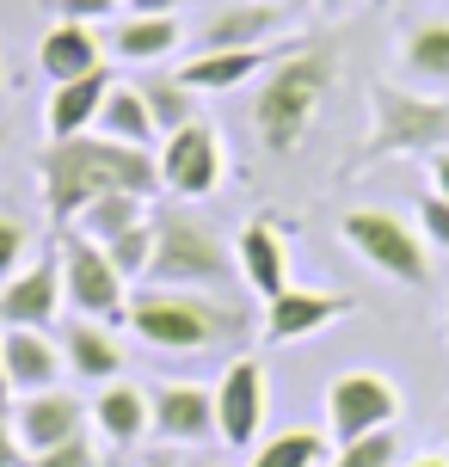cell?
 <instances>
[{"label":"cell","instance_id":"obj_17","mask_svg":"<svg viewBox=\"0 0 449 467\" xmlns=\"http://www.w3.org/2000/svg\"><path fill=\"white\" fill-rule=\"evenodd\" d=\"M0 363H6V381H13V400L19 394H44V388H62V345L49 332L31 327H0Z\"/></svg>","mask_w":449,"mask_h":467},{"label":"cell","instance_id":"obj_14","mask_svg":"<svg viewBox=\"0 0 449 467\" xmlns=\"http://www.w3.org/2000/svg\"><path fill=\"white\" fill-rule=\"evenodd\" d=\"M284 31H289L284 0H222L197 31V49H271Z\"/></svg>","mask_w":449,"mask_h":467},{"label":"cell","instance_id":"obj_32","mask_svg":"<svg viewBox=\"0 0 449 467\" xmlns=\"http://www.w3.org/2000/svg\"><path fill=\"white\" fill-rule=\"evenodd\" d=\"M99 462H105V455H99V443H87V431L68 437V443H56V449L25 455V467H99Z\"/></svg>","mask_w":449,"mask_h":467},{"label":"cell","instance_id":"obj_18","mask_svg":"<svg viewBox=\"0 0 449 467\" xmlns=\"http://www.w3.org/2000/svg\"><path fill=\"white\" fill-rule=\"evenodd\" d=\"M56 345H62V363H68V375H80L87 388H105V381H118L123 375V338L105 320H87V314H74L68 327L56 332Z\"/></svg>","mask_w":449,"mask_h":467},{"label":"cell","instance_id":"obj_36","mask_svg":"<svg viewBox=\"0 0 449 467\" xmlns=\"http://www.w3.org/2000/svg\"><path fill=\"white\" fill-rule=\"evenodd\" d=\"M0 467H25V443L13 437V424L0 419Z\"/></svg>","mask_w":449,"mask_h":467},{"label":"cell","instance_id":"obj_25","mask_svg":"<svg viewBox=\"0 0 449 467\" xmlns=\"http://www.w3.org/2000/svg\"><path fill=\"white\" fill-rule=\"evenodd\" d=\"M93 130L111 136V141H130V148H161V130H154V117H148L142 87H123V80L105 93V111H99Z\"/></svg>","mask_w":449,"mask_h":467},{"label":"cell","instance_id":"obj_37","mask_svg":"<svg viewBox=\"0 0 449 467\" xmlns=\"http://www.w3.org/2000/svg\"><path fill=\"white\" fill-rule=\"evenodd\" d=\"M185 0H123V13H148V19H166V13H179Z\"/></svg>","mask_w":449,"mask_h":467},{"label":"cell","instance_id":"obj_39","mask_svg":"<svg viewBox=\"0 0 449 467\" xmlns=\"http://www.w3.org/2000/svg\"><path fill=\"white\" fill-rule=\"evenodd\" d=\"M314 6H320V13H332V19H339V13H351L357 0H314Z\"/></svg>","mask_w":449,"mask_h":467},{"label":"cell","instance_id":"obj_44","mask_svg":"<svg viewBox=\"0 0 449 467\" xmlns=\"http://www.w3.org/2000/svg\"><path fill=\"white\" fill-rule=\"evenodd\" d=\"M0 154H6V123H0Z\"/></svg>","mask_w":449,"mask_h":467},{"label":"cell","instance_id":"obj_34","mask_svg":"<svg viewBox=\"0 0 449 467\" xmlns=\"http://www.w3.org/2000/svg\"><path fill=\"white\" fill-rule=\"evenodd\" d=\"M62 6V19H111V13H123V0H56Z\"/></svg>","mask_w":449,"mask_h":467},{"label":"cell","instance_id":"obj_10","mask_svg":"<svg viewBox=\"0 0 449 467\" xmlns=\"http://www.w3.org/2000/svg\"><path fill=\"white\" fill-rule=\"evenodd\" d=\"M265 406H271V375L253 350L228 357V369L215 375V437L235 449H253L265 437Z\"/></svg>","mask_w":449,"mask_h":467},{"label":"cell","instance_id":"obj_9","mask_svg":"<svg viewBox=\"0 0 449 467\" xmlns=\"http://www.w3.org/2000/svg\"><path fill=\"white\" fill-rule=\"evenodd\" d=\"M401 419V388L388 381L381 369H345L327 381V437L332 449L357 443L370 431H394Z\"/></svg>","mask_w":449,"mask_h":467},{"label":"cell","instance_id":"obj_28","mask_svg":"<svg viewBox=\"0 0 449 467\" xmlns=\"http://www.w3.org/2000/svg\"><path fill=\"white\" fill-rule=\"evenodd\" d=\"M142 99H148V117H154V130H161V136L197 123V93H191L185 80H148Z\"/></svg>","mask_w":449,"mask_h":467},{"label":"cell","instance_id":"obj_42","mask_svg":"<svg viewBox=\"0 0 449 467\" xmlns=\"http://www.w3.org/2000/svg\"><path fill=\"white\" fill-rule=\"evenodd\" d=\"M99 467H123V462H118V455H105V462H99Z\"/></svg>","mask_w":449,"mask_h":467},{"label":"cell","instance_id":"obj_45","mask_svg":"<svg viewBox=\"0 0 449 467\" xmlns=\"http://www.w3.org/2000/svg\"><path fill=\"white\" fill-rule=\"evenodd\" d=\"M185 467H215V462H185Z\"/></svg>","mask_w":449,"mask_h":467},{"label":"cell","instance_id":"obj_7","mask_svg":"<svg viewBox=\"0 0 449 467\" xmlns=\"http://www.w3.org/2000/svg\"><path fill=\"white\" fill-rule=\"evenodd\" d=\"M56 258H62V296H68L74 314L105 320V327H118L123 314H130V283L118 277V265L105 258L99 240L62 228L56 234Z\"/></svg>","mask_w":449,"mask_h":467},{"label":"cell","instance_id":"obj_33","mask_svg":"<svg viewBox=\"0 0 449 467\" xmlns=\"http://www.w3.org/2000/svg\"><path fill=\"white\" fill-rule=\"evenodd\" d=\"M419 234H425V246H444L449 253V197H437V191L419 197Z\"/></svg>","mask_w":449,"mask_h":467},{"label":"cell","instance_id":"obj_16","mask_svg":"<svg viewBox=\"0 0 449 467\" xmlns=\"http://www.w3.org/2000/svg\"><path fill=\"white\" fill-rule=\"evenodd\" d=\"M6 424H13V437L25 443V455H37V449H56V443H68V437H80L87 431V406H80V394L44 388V394L13 400Z\"/></svg>","mask_w":449,"mask_h":467},{"label":"cell","instance_id":"obj_41","mask_svg":"<svg viewBox=\"0 0 449 467\" xmlns=\"http://www.w3.org/2000/svg\"><path fill=\"white\" fill-rule=\"evenodd\" d=\"M406 467H449V455H412Z\"/></svg>","mask_w":449,"mask_h":467},{"label":"cell","instance_id":"obj_30","mask_svg":"<svg viewBox=\"0 0 449 467\" xmlns=\"http://www.w3.org/2000/svg\"><path fill=\"white\" fill-rule=\"evenodd\" d=\"M394 462H401V437L394 431H370L357 443H339L327 467H394Z\"/></svg>","mask_w":449,"mask_h":467},{"label":"cell","instance_id":"obj_22","mask_svg":"<svg viewBox=\"0 0 449 467\" xmlns=\"http://www.w3.org/2000/svg\"><path fill=\"white\" fill-rule=\"evenodd\" d=\"M277 56H284V49H197L185 68H179V80H185L191 93H235L253 74L271 68Z\"/></svg>","mask_w":449,"mask_h":467},{"label":"cell","instance_id":"obj_29","mask_svg":"<svg viewBox=\"0 0 449 467\" xmlns=\"http://www.w3.org/2000/svg\"><path fill=\"white\" fill-rule=\"evenodd\" d=\"M105 258L118 265L123 283H142L148 277V258H154V215H148V222H136L130 234H118V240L105 246Z\"/></svg>","mask_w":449,"mask_h":467},{"label":"cell","instance_id":"obj_27","mask_svg":"<svg viewBox=\"0 0 449 467\" xmlns=\"http://www.w3.org/2000/svg\"><path fill=\"white\" fill-rule=\"evenodd\" d=\"M136 222H148V197H130V191H123V197H99V203H87L68 228L87 234V240H99V246H111V240L130 234Z\"/></svg>","mask_w":449,"mask_h":467},{"label":"cell","instance_id":"obj_35","mask_svg":"<svg viewBox=\"0 0 449 467\" xmlns=\"http://www.w3.org/2000/svg\"><path fill=\"white\" fill-rule=\"evenodd\" d=\"M425 172H431V191H437V197H449V148L425 154Z\"/></svg>","mask_w":449,"mask_h":467},{"label":"cell","instance_id":"obj_21","mask_svg":"<svg viewBox=\"0 0 449 467\" xmlns=\"http://www.w3.org/2000/svg\"><path fill=\"white\" fill-rule=\"evenodd\" d=\"M93 431L105 437L111 449H136L142 437H154V419H148V388L136 381H105L93 394Z\"/></svg>","mask_w":449,"mask_h":467},{"label":"cell","instance_id":"obj_19","mask_svg":"<svg viewBox=\"0 0 449 467\" xmlns=\"http://www.w3.org/2000/svg\"><path fill=\"white\" fill-rule=\"evenodd\" d=\"M118 80H111V68H93L80 74V80H62L56 93H49L44 105V130L49 141H68V136H87L99 123V111H105V93H111Z\"/></svg>","mask_w":449,"mask_h":467},{"label":"cell","instance_id":"obj_1","mask_svg":"<svg viewBox=\"0 0 449 467\" xmlns=\"http://www.w3.org/2000/svg\"><path fill=\"white\" fill-rule=\"evenodd\" d=\"M37 185H44V210L56 228H68L74 215L99 203V197H154L161 172H154V148H130L87 130V136L49 141L37 148Z\"/></svg>","mask_w":449,"mask_h":467},{"label":"cell","instance_id":"obj_43","mask_svg":"<svg viewBox=\"0 0 449 467\" xmlns=\"http://www.w3.org/2000/svg\"><path fill=\"white\" fill-rule=\"evenodd\" d=\"M0 93H6V62H0Z\"/></svg>","mask_w":449,"mask_h":467},{"label":"cell","instance_id":"obj_31","mask_svg":"<svg viewBox=\"0 0 449 467\" xmlns=\"http://www.w3.org/2000/svg\"><path fill=\"white\" fill-rule=\"evenodd\" d=\"M31 246H37V240H31V222H25V215H13V210H0V283L25 265V253H31Z\"/></svg>","mask_w":449,"mask_h":467},{"label":"cell","instance_id":"obj_11","mask_svg":"<svg viewBox=\"0 0 449 467\" xmlns=\"http://www.w3.org/2000/svg\"><path fill=\"white\" fill-rule=\"evenodd\" d=\"M62 258H56V240H49L37 258H25L13 277L0 283V327H31V332H49L62 320Z\"/></svg>","mask_w":449,"mask_h":467},{"label":"cell","instance_id":"obj_38","mask_svg":"<svg viewBox=\"0 0 449 467\" xmlns=\"http://www.w3.org/2000/svg\"><path fill=\"white\" fill-rule=\"evenodd\" d=\"M13 412V381H6V363H0V419Z\"/></svg>","mask_w":449,"mask_h":467},{"label":"cell","instance_id":"obj_2","mask_svg":"<svg viewBox=\"0 0 449 467\" xmlns=\"http://www.w3.org/2000/svg\"><path fill=\"white\" fill-rule=\"evenodd\" d=\"M332 87H339V49L327 37L289 44L271 68L259 74V99H253V136L265 154L289 161L308 141V130L320 123Z\"/></svg>","mask_w":449,"mask_h":467},{"label":"cell","instance_id":"obj_5","mask_svg":"<svg viewBox=\"0 0 449 467\" xmlns=\"http://www.w3.org/2000/svg\"><path fill=\"white\" fill-rule=\"evenodd\" d=\"M240 265L235 246L191 210H161L154 215V258H148V277L154 289H235Z\"/></svg>","mask_w":449,"mask_h":467},{"label":"cell","instance_id":"obj_4","mask_svg":"<svg viewBox=\"0 0 449 467\" xmlns=\"http://www.w3.org/2000/svg\"><path fill=\"white\" fill-rule=\"evenodd\" d=\"M437 148H449V99L401 80H370V136L345 161V179H363L381 161H425Z\"/></svg>","mask_w":449,"mask_h":467},{"label":"cell","instance_id":"obj_12","mask_svg":"<svg viewBox=\"0 0 449 467\" xmlns=\"http://www.w3.org/2000/svg\"><path fill=\"white\" fill-rule=\"evenodd\" d=\"M148 419L166 449H197L215 437V388L204 381H154L148 388Z\"/></svg>","mask_w":449,"mask_h":467},{"label":"cell","instance_id":"obj_6","mask_svg":"<svg viewBox=\"0 0 449 467\" xmlns=\"http://www.w3.org/2000/svg\"><path fill=\"white\" fill-rule=\"evenodd\" d=\"M339 240H345L370 271H381V277L412 283V289H425V283H431L425 234L412 228V222H401L394 210H345V215H339Z\"/></svg>","mask_w":449,"mask_h":467},{"label":"cell","instance_id":"obj_26","mask_svg":"<svg viewBox=\"0 0 449 467\" xmlns=\"http://www.w3.org/2000/svg\"><path fill=\"white\" fill-rule=\"evenodd\" d=\"M327 462H332V437L308 431V424H289L277 437H259L246 467H327Z\"/></svg>","mask_w":449,"mask_h":467},{"label":"cell","instance_id":"obj_8","mask_svg":"<svg viewBox=\"0 0 449 467\" xmlns=\"http://www.w3.org/2000/svg\"><path fill=\"white\" fill-rule=\"evenodd\" d=\"M154 172H161V191L166 197H210L222 179H228V148H222V130L210 117H197L185 130L161 136L154 148Z\"/></svg>","mask_w":449,"mask_h":467},{"label":"cell","instance_id":"obj_23","mask_svg":"<svg viewBox=\"0 0 449 467\" xmlns=\"http://www.w3.org/2000/svg\"><path fill=\"white\" fill-rule=\"evenodd\" d=\"M401 74L419 93H444L449 87V19H419L401 37Z\"/></svg>","mask_w":449,"mask_h":467},{"label":"cell","instance_id":"obj_15","mask_svg":"<svg viewBox=\"0 0 449 467\" xmlns=\"http://www.w3.org/2000/svg\"><path fill=\"white\" fill-rule=\"evenodd\" d=\"M235 265H240V283H246L259 302L284 296L289 289V222L253 215V222L235 234Z\"/></svg>","mask_w":449,"mask_h":467},{"label":"cell","instance_id":"obj_13","mask_svg":"<svg viewBox=\"0 0 449 467\" xmlns=\"http://www.w3.org/2000/svg\"><path fill=\"white\" fill-rule=\"evenodd\" d=\"M345 314H357L351 296H339V289H296L289 283L284 296H271L265 302V345H302V338H314V332H327L332 320H345Z\"/></svg>","mask_w":449,"mask_h":467},{"label":"cell","instance_id":"obj_24","mask_svg":"<svg viewBox=\"0 0 449 467\" xmlns=\"http://www.w3.org/2000/svg\"><path fill=\"white\" fill-rule=\"evenodd\" d=\"M185 44V25H179V13H166V19H148V13H123L118 25H111V56H123V62H161V56H172V49Z\"/></svg>","mask_w":449,"mask_h":467},{"label":"cell","instance_id":"obj_20","mask_svg":"<svg viewBox=\"0 0 449 467\" xmlns=\"http://www.w3.org/2000/svg\"><path fill=\"white\" fill-rule=\"evenodd\" d=\"M37 68H44L49 87L80 80V74L105 68V44L93 37V25H87V19H56L44 31V44H37Z\"/></svg>","mask_w":449,"mask_h":467},{"label":"cell","instance_id":"obj_3","mask_svg":"<svg viewBox=\"0 0 449 467\" xmlns=\"http://www.w3.org/2000/svg\"><path fill=\"white\" fill-rule=\"evenodd\" d=\"M123 327L161 357H204V350H235L253 338V314L215 289H154L142 283L130 296Z\"/></svg>","mask_w":449,"mask_h":467},{"label":"cell","instance_id":"obj_40","mask_svg":"<svg viewBox=\"0 0 449 467\" xmlns=\"http://www.w3.org/2000/svg\"><path fill=\"white\" fill-rule=\"evenodd\" d=\"M142 467H179V455H172V449H161V455H148Z\"/></svg>","mask_w":449,"mask_h":467}]
</instances>
